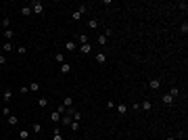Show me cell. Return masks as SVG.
<instances>
[{"instance_id":"31","label":"cell","mask_w":188,"mask_h":140,"mask_svg":"<svg viewBox=\"0 0 188 140\" xmlns=\"http://www.w3.org/2000/svg\"><path fill=\"white\" fill-rule=\"evenodd\" d=\"M77 40H79V44H86V42H88V36H86V33H82V36H77Z\"/></svg>"},{"instance_id":"16","label":"cell","mask_w":188,"mask_h":140,"mask_svg":"<svg viewBox=\"0 0 188 140\" xmlns=\"http://www.w3.org/2000/svg\"><path fill=\"white\" fill-rule=\"evenodd\" d=\"M88 27H90V29H96V27H98V19H94V17H92V19L88 21Z\"/></svg>"},{"instance_id":"36","label":"cell","mask_w":188,"mask_h":140,"mask_svg":"<svg viewBox=\"0 0 188 140\" xmlns=\"http://www.w3.org/2000/svg\"><path fill=\"white\" fill-rule=\"evenodd\" d=\"M107 109H115V100H107Z\"/></svg>"},{"instance_id":"13","label":"cell","mask_w":188,"mask_h":140,"mask_svg":"<svg viewBox=\"0 0 188 140\" xmlns=\"http://www.w3.org/2000/svg\"><path fill=\"white\" fill-rule=\"evenodd\" d=\"M75 48H77V44H75V42H73V40H67V50H69V52H73Z\"/></svg>"},{"instance_id":"7","label":"cell","mask_w":188,"mask_h":140,"mask_svg":"<svg viewBox=\"0 0 188 140\" xmlns=\"http://www.w3.org/2000/svg\"><path fill=\"white\" fill-rule=\"evenodd\" d=\"M2 98H4V102H11V98H13V90L6 88V90L2 92Z\"/></svg>"},{"instance_id":"35","label":"cell","mask_w":188,"mask_h":140,"mask_svg":"<svg viewBox=\"0 0 188 140\" xmlns=\"http://www.w3.org/2000/svg\"><path fill=\"white\" fill-rule=\"evenodd\" d=\"M180 29H182L184 36H186V33H188V23H182V27H180Z\"/></svg>"},{"instance_id":"9","label":"cell","mask_w":188,"mask_h":140,"mask_svg":"<svg viewBox=\"0 0 188 140\" xmlns=\"http://www.w3.org/2000/svg\"><path fill=\"white\" fill-rule=\"evenodd\" d=\"M163 102L167 104V107H169V104H174V96L169 94V92H167V94H163Z\"/></svg>"},{"instance_id":"24","label":"cell","mask_w":188,"mask_h":140,"mask_svg":"<svg viewBox=\"0 0 188 140\" xmlns=\"http://www.w3.org/2000/svg\"><path fill=\"white\" fill-rule=\"evenodd\" d=\"M6 119H8V124H11V126H17V124H19V121H17V115H8Z\"/></svg>"},{"instance_id":"39","label":"cell","mask_w":188,"mask_h":140,"mask_svg":"<svg viewBox=\"0 0 188 140\" xmlns=\"http://www.w3.org/2000/svg\"><path fill=\"white\" fill-rule=\"evenodd\" d=\"M167 140H176V138H174V136H167Z\"/></svg>"},{"instance_id":"37","label":"cell","mask_w":188,"mask_h":140,"mask_svg":"<svg viewBox=\"0 0 188 140\" xmlns=\"http://www.w3.org/2000/svg\"><path fill=\"white\" fill-rule=\"evenodd\" d=\"M19 92H21V94H27V92H29V88H27V86H21Z\"/></svg>"},{"instance_id":"10","label":"cell","mask_w":188,"mask_h":140,"mask_svg":"<svg viewBox=\"0 0 188 140\" xmlns=\"http://www.w3.org/2000/svg\"><path fill=\"white\" fill-rule=\"evenodd\" d=\"M63 107H73V98H71V96H65V98H63Z\"/></svg>"},{"instance_id":"19","label":"cell","mask_w":188,"mask_h":140,"mask_svg":"<svg viewBox=\"0 0 188 140\" xmlns=\"http://www.w3.org/2000/svg\"><path fill=\"white\" fill-rule=\"evenodd\" d=\"M27 88H29V92H31V90H33V92H38V90H40V84H38V82H31Z\"/></svg>"},{"instance_id":"34","label":"cell","mask_w":188,"mask_h":140,"mask_svg":"<svg viewBox=\"0 0 188 140\" xmlns=\"http://www.w3.org/2000/svg\"><path fill=\"white\" fill-rule=\"evenodd\" d=\"M17 52H19V55H27V48H25V46H19V48H17Z\"/></svg>"},{"instance_id":"5","label":"cell","mask_w":188,"mask_h":140,"mask_svg":"<svg viewBox=\"0 0 188 140\" xmlns=\"http://www.w3.org/2000/svg\"><path fill=\"white\" fill-rule=\"evenodd\" d=\"M128 111H130L128 104H123V102H121V104H117V113H119V115H125Z\"/></svg>"},{"instance_id":"2","label":"cell","mask_w":188,"mask_h":140,"mask_svg":"<svg viewBox=\"0 0 188 140\" xmlns=\"http://www.w3.org/2000/svg\"><path fill=\"white\" fill-rule=\"evenodd\" d=\"M148 88L150 90H159L161 88V80H157V77L155 80H148Z\"/></svg>"},{"instance_id":"3","label":"cell","mask_w":188,"mask_h":140,"mask_svg":"<svg viewBox=\"0 0 188 140\" xmlns=\"http://www.w3.org/2000/svg\"><path fill=\"white\" fill-rule=\"evenodd\" d=\"M79 50H82V55H90V52H92L90 42H86V44H79Z\"/></svg>"},{"instance_id":"28","label":"cell","mask_w":188,"mask_h":140,"mask_svg":"<svg viewBox=\"0 0 188 140\" xmlns=\"http://www.w3.org/2000/svg\"><path fill=\"white\" fill-rule=\"evenodd\" d=\"M52 140H63V136H61V130H55V134H52Z\"/></svg>"},{"instance_id":"22","label":"cell","mask_w":188,"mask_h":140,"mask_svg":"<svg viewBox=\"0 0 188 140\" xmlns=\"http://www.w3.org/2000/svg\"><path fill=\"white\" fill-rule=\"evenodd\" d=\"M19 138H21V140H29V132H27V130H21V132H19Z\"/></svg>"},{"instance_id":"38","label":"cell","mask_w":188,"mask_h":140,"mask_svg":"<svg viewBox=\"0 0 188 140\" xmlns=\"http://www.w3.org/2000/svg\"><path fill=\"white\" fill-rule=\"evenodd\" d=\"M0 65H6V57H0Z\"/></svg>"},{"instance_id":"14","label":"cell","mask_w":188,"mask_h":140,"mask_svg":"<svg viewBox=\"0 0 188 140\" xmlns=\"http://www.w3.org/2000/svg\"><path fill=\"white\" fill-rule=\"evenodd\" d=\"M61 73H71V65L69 63H63L61 65Z\"/></svg>"},{"instance_id":"15","label":"cell","mask_w":188,"mask_h":140,"mask_svg":"<svg viewBox=\"0 0 188 140\" xmlns=\"http://www.w3.org/2000/svg\"><path fill=\"white\" fill-rule=\"evenodd\" d=\"M61 121H63L65 126H71V121H73V119H71V115H67V113H65V115L61 117Z\"/></svg>"},{"instance_id":"17","label":"cell","mask_w":188,"mask_h":140,"mask_svg":"<svg viewBox=\"0 0 188 140\" xmlns=\"http://www.w3.org/2000/svg\"><path fill=\"white\" fill-rule=\"evenodd\" d=\"M82 13H79V11H73V13H71V19H73V21H79V19H82Z\"/></svg>"},{"instance_id":"8","label":"cell","mask_w":188,"mask_h":140,"mask_svg":"<svg viewBox=\"0 0 188 140\" xmlns=\"http://www.w3.org/2000/svg\"><path fill=\"white\" fill-rule=\"evenodd\" d=\"M96 42H98V44H100V46H105L107 42H109V38H107L105 33H98V38H96Z\"/></svg>"},{"instance_id":"30","label":"cell","mask_w":188,"mask_h":140,"mask_svg":"<svg viewBox=\"0 0 188 140\" xmlns=\"http://www.w3.org/2000/svg\"><path fill=\"white\" fill-rule=\"evenodd\" d=\"M77 11L82 13V15H86V13H88V6H86V4H79V6H77Z\"/></svg>"},{"instance_id":"32","label":"cell","mask_w":188,"mask_h":140,"mask_svg":"<svg viewBox=\"0 0 188 140\" xmlns=\"http://www.w3.org/2000/svg\"><path fill=\"white\" fill-rule=\"evenodd\" d=\"M13 50V42H6L4 44V52H11Z\"/></svg>"},{"instance_id":"18","label":"cell","mask_w":188,"mask_h":140,"mask_svg":"<svg viewBox=\"0 0 188 140\" xmlns=\"http://www.w3.org/2000/svg\"><path fill=\"white\" fill-rule=\"evenodd\" d=\"M140 109H144V111H150V109H153V104H150V100H144V102L140 104Z\"/></svg>"},{"instance_id":"12","label":"cell","mask_w":188,"mask_h":140,"mask_svg":"<svg viewBox=\"0 0 188 140\" xmlns=\"http://www.w3.org/2000/svg\"><path fill=\"white\" fill-rule=\"evenodd\" d=\"M21 15L23 17H29L31 15V6H21Z\"/></svg>"},{"instance_id":"26","label":"cell","mask_w":188,"mask_h":140,"mask_svg":"<svg viewBox=\"0 0 188 140\" xmlns=\"http://www.w3.org/2000/svg\"><path fill=\"white\" fill-rule=\"evenodd\" d=\"M31 130H33V134H40V132H42V124H33Z\"/></svg>"},{"instance_id":"6","label":"cell","mask_w":188,"mask_h":140,"mask_svg":"<svg viewBox=\"0 0 188 140\" xmlns=\"http://www.w3.org/2000/svg\"><path fill=\"white\" fill-rule=\"evenodd\" d=\"M61 117H63V115H61L59 111H52V113H50V121H55V124H59Z\"/></svg>"},{"instance_id":"29","label":"cell","mask_w":188,"mask_h":140,"mask_svg":"<svg viewBox=\"0 0 188 140\" xmlns=\"http://www.w3.org/2000/svg\"><path fill=\"white\" fill-rule=\"evenodd\" d=\"M71 130H73V132H77L79 130V121H71V126H69Z\"/></svg>"},{"instance_id":"23","label":"cell","mask_w":188,"mask_h":140,"mask_svg":"<svg viewBox=\"0 0 188 140\" xmlns=\"http://www.w3.org/2000/svg\"><path fill=\"white\" fill-rule=\"evenodd\" d=\"M2 27H4V29H11V19H8V17H4V19H2Z\"/></svg>"},{"instance_id":"20","label":"cell","mask_w":188,"mask_h":140,"mask_svg":"<svg viewBox=\"0 0 188 140\" xmlns=\"http://www.w3.org/2000/svg\"><path fill=\"white\" fill-rule=\"evenodd\" d=\"M4 38H6V40H13V38H15V31H13V29H4Z\"/></svg>"},{"instance_id":"1","label":"cell","mask_w":188,"mask_h":140,"mask_svg":"<svg viewBox=\"0 0 188 140\" xmlns=\"http://www.w3.org/2000/svg\"><path fill=\"white\" fill-rule=\"evenodd\" d=\"M29 6H31V13H36V15H42L44 13V4L40 2V0H33Z\"/></svg>"},{"instance_id":"33","label":"cell","mask_w":188,"mask_h":140,"mask_svg":"<svg viewBox=\"0 0 188 140\" xmlns=\"http://www.w3.org/2000/svg\"><path fill=\"white\" fill-rule=\"evenodd\" d=\"M2 115L8 117V115H13V113H11V109H8V107H2Z\"/></svg>"},{"instance_id":"21","label":"cell","mask_w":188,"mask_h":140,"mask_svg":"<svg viewBox=\"0 0 188 140\" xmlns=\"http://www.w3.org/2000/svg\"><path fill=\"white\" fill-rule=\"evenodd\" d=\"M169 94H172L174 98H176V96L180 94V88H178V86H172V88H169Z\"/></svg>"},{"instance_id":"4","label":"cell","mask_w":188,"mask_h":140,"mask_svg":"<svg viewBox=\"0 0 188 140\" xmlns=\"http://www.w3.org/2000/svg\"><path fill=\"white\" fill-rule=\"evenodd\" d=\"M94 61H96V63H98V65H103V63H105V61H107V55H105V52H98V55L94 57Z\"/></svg>"},{"instance_id":"27","label":"cell","mask_w":188,"mask_h":140,"mask_svg":"<svg viewBox=\"0 0 188 140\" xmlns=\"http://www.w3.org/2000/svg\"><path fill=\"white\" fill-rule=\"evenodd\" d=\"M71 119H73V121H79V119H82V113H79V111H73V115H71Z\"/></svg>"},{"instance_id":"25","label":"cell","mask_w":188,"mask_h":140,"mask_svg":"<svg viewBox=\"0 0 188 140\" xmlns=\"http://www.w3.org/2000/svg\"><path fill=\"white\" fill-rule=\"evenodd\" d=\"M38 107H48V98H44V96L38 98Z\"/></svg>"},{"instance_id":"11","label":"cell","mask_w":188,"mask_h":140,"mask_svg":"<svg viewBox=\"0 0 188 140\" xmlns=\"http://www.w3.org/2000/svg\"><path fill=\"white\" fill-rule=\"evenodd\" d=\"M55 61H57V63H65V55H63V52H57V55H55Z\"/></svg>"}]
</instances>
